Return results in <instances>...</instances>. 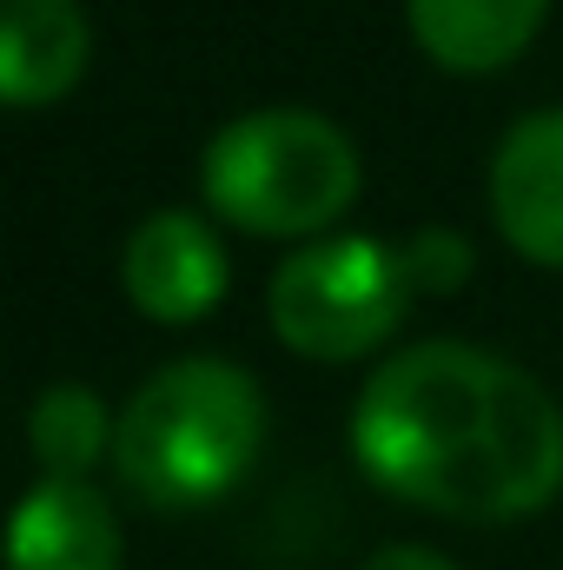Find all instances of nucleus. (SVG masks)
Segmentation results:
<instances>
[{
	"label": "nucleus",
	"instance_id": "1",
	"mask_svg": "<svg viewBox=\"0 0 563 570\" xmlns=\"http://www.w3.org/2000/svg\"><path fill=\"white\" fill-rule=\"evenodd\" d=\"M352 458L418 511L504 524L563 491V412L511 358L424 338L392 352L358 392Z\"/></svg>",
	"mask_w": 563,
	"mask_h": 570
},
{
	"label": "nucleus",
	"instance_id": "2",
	"mask_svg": "<svg viewBox=\"0 0 563 570\" xmlns=\"http://www.w3.org/2000/svg\"><path fill=\"white\" fill-rule=\"evenodd\" d=\"M266 444L259 379L233 358H172L113 419V464L127 491L159 511L226 498Z\"/></svg>",
	"mask_w": 563,
	"mask_h": 570
},
{
	"label": "nucleus",
	"instance_id": "3",
	"mask_svg": "<svg viewBox=\"0 0 563 570\" xmlns=\"http://www.w3.org/2000/svg\"><path fill=\"white\" fill-rule=\"evenodd\" d=\"M199 193L239 233L305 239L358 199V146L312 107H259L206 140Z\"/></svg>",
	"mask_w": 563,
	"mask_h": 570
},
{
	"label": "nucleus",
	"instance_id": "4",
	"mask_svg": "<svg viewBox=\"0 0 563 570\" xmlns=\"http://www.w3.org/2000/svg\"><path fill=\"white\" fill-rule=\"evenodd\" d=\"M412 273H405V253L385 246V239H358V233H338V239H312L273 273L266 292V312H273V332L298 358H365L372 345H385L398 325H405V305H412Z\"/></svg>",
	"mask_w": 563,
	"mask_h": 570
},
{
	"label": "nucleus",
	"instance_id": "5",
	"mask_svg": "<svg viewBox=\"0 0 563 570\" xmlns=\"http://www.w3.org/2000/svg\"><path fill=\"white\" fill-rule=\"evenodd\" d=\"M127 298L159 325H192L226 298V246L199 213H146L120 253Z\"/></svg>",
	"mask_w": 563,
	"mask_h": 570
},
{
	"label": "nucleus",
	"instance_id": "6",
	"mask_svg": "<svg viewBox=\"0 0 563 570\" xmlns=\"http://www.w3.org/2000/svg\"><path fill=\"white\" fill-rule=\"evenodd\" d=\"M491 213L497 233L537 259L563 266V107L524 114L491 153Z\"/></svg>",
	"mask_w": 563,
	"mask_h": 570
},
{
	"label": "nucleus",
	"instance_id": "7",
	"mask_svg": "<svg viewBox=\"0 0 563 570\" xmlns=\"http://www.w3.org/2000/svg\"><path fill=\"white\" fill-rule=\"evenodd\" d=\"M7 570H120V518L93 484L40 478L7 538Z\"/></svg>",
	"mask_w": 563,
	"mask_h": 570
},
{
	"label": "nucleus",
	"instance_id": "8",
	"mask_svg": "<svg viewBox=\"0 0 563 570\" xmlns=\"http://www.w3.org/2000/svg\"><path fill=\"white\" fill-rule=\"evenodd\" d=\"M87 13L80 0H0V100L47 107L87 73Z\"/></svg>",
	"mask_w": 563,
	"mask_h": 570
},
{
	"label": "nucleus",
	"instance_id": "9",
	"mask_svg": "<svg viewBox=\"0 0 563 570\" xmlns=\"http://www.w3.org/2000/svg\"><path fill=\"white\" fill-rule=\"evenodd\" d=\"M544 7L551 0H405V20H412V40L437 67L497 73L537 40Z\"/></svg>",
	"mask_w": 563,
	"mask_h": 570
},
{
	"label": "nucleus",
	"instance_id": "10",
	"mask_svg": "<svg viewBox=\"0 0 563 570\" xmlns=\"http://www.w3.org/2000/svg\"><path fill=\"white\" fill-rule=\"evenodd\" d=\"M27 438H33L40 478H73V484H87V471L113 451L107 405H100V392L80 385V379H60V385H47V392L33 399Z\"/></svg>",
	"mask_w": 563,
	"mask_h": 570
},
{
	"label": "nucleus",
	"instance_id": "11",
	"mask_svg": "<svg viewBox=\"0 0 563 570\" xmlns=\"http://www.w3.org/2000/svg\"><path fill=\"white\" fill-rule=\"evenodd\" d=\"M405 273H412V285H424V292H457V285L471 279V246H464V233L424 226L418 239L405 246Z\"/></svg>",
	"mask_w": 563,
	"mask_h": 570
},
{
	"label": "nucleus",
	"instance_id": "12",
	"mask_svg": "<svg viewBox=\"0 0 563 570\" xmlns=\"http://www.w3.org/2000/svg\"><path fill=\"white\" fill-rule=\"evenodd\" d=\"M358 570H457V564L437 558V551H424V544H385V551H372Z\"/></svg>",
	"mask_w": 563,
	"mask_h": 570
}]
</instances>
